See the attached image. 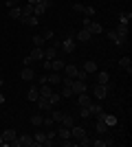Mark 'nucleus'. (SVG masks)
<instances>
[{
	"label": "nucleus",
	"mask_w": 132,
	"mask_h": 147,
	"mask_svg": "<svg viewBox=\"0 0 132 147\" xmlns=\"http://www.w3.org/2000/svg\"><path fill=\"white\" fill-rule=\"evenodd\" d=\"M108 92H110V86H108V84H95L93 86V97L99 99V101L108 97Z\"/></svg>",
	"instance_id": "1"
},
{
	"label": "nucleus",
	"mask_w": 132,
	"mask_h": 147,
	"mask_svg": "<svg viewBox=\"0 0 132 147\" xmlns=\"http://www.w3.org/2000/svg\"><path fill=\"white\" fill-rule=\"evenodd\" d=\"M60 49H62L64 53H68V55H70V53H75V37L68 35L64 42H60Z\"/></svg>",
	"instance_id": "2"
},
{
	"label": "nucleus",
	"mask_w": 132,
	"mask_h": 147,
	"mask_svg": "<svg viewBox=\"0 0 132 147\" xmlns=\"http://www.w3.org/2000/svg\"><path fill=\"white\" fill-rule=\"evenodd\" d=\"M70 90H73V94H84L88 90V86H86V81H82V79H73Z\"/></svg>",
	"instance_id": "3"
},
{
	"label": "nucleus",
	"mask_w": 132,
	"mask_h": 147,
	"mask_svg": "<svg viewBox=\"0 0 132 147\" xmlns=\"http://www.w3.org/2000/svg\"><path fill=\"white\" fill-rule=\"evenodd\" d=\"M20 77H22V81H33L35 79V73H33L31 66H24L22 70H20Z\"/></svg>",
	"instance_id": "4"
},
{
	"label": "nucleus",
	"mask_w": 132,
	"mask_h": 147,
	"mask_svg": "<svg viewBox=\"0 0 132 147\" xmlns=\"http://www.w3.org/2000/svg\"><path fill=\"white\" fill-rule=\"evenodd\" d=\"M46 84H51V86H60V84H62V75L55 73V70L49 73V75H46Z\"/></svg>",
	"instance_id": "5"
},
{
	"label": "nucleus",
	"mask_w": 132,
	"mask_h": 147,
	"mask_svg": "<svg viewBox=\"0 0 132 147\" xmlns=\"http://www.w3.org/2000/svg\"><path fill=\"white\" fill-rule=\"evenodd\" d=\"M84 136H86V129H84V127H77V125H73V127H70V138L82 141Z\"/></svg>",
	"instance_id": "6"
},
{
	"label": "nucleus",
	"mask_w": 132,
	"mask_h": 147,
	"mask_svg": "<svg viewBox=\"0 0 132 147\" xmlns=\"http://www.w3.org/2000/svg\"><path fill=\"white\" fill-rule=\"evenodd\" d=\"M77 70H79V68H77L75 64H66V66H64V75L70 77V79H75V77H77Z\"/></svg>",
	"instance_id": "7"
},
{
	"label": "nucleus",
	"mask_w": 132,
	"mask_h": 147,
	"mask_svg": "<svg viewBox=\"0 0 132 147\" xmlns=\"http://www.w3.org/2000/svg\"><path fill=\"white\" fill-rule=\"evenodd\" d=\"M86 29L90 31V35H99V33H104V26H101L99 22H93V20H90V24H88Z\"/></svg>",
	"instance_id": "8"
},
{
	"label": "nucleus",
	"mask_w": 132,
	"mask_h": 147,
	"mask_svg": "<svg viewBox=\"0 0 132 147\" xmlns=\"http://www.w3.org/2000/svg\"><path fill=\"white\" fill-rule=\"evenodd\" d=\"M64 59L62 57H55V59H51V70H55V73H60V70H64Z\"/></svg>",
	"instance_id": "9"
},
{
	"label": "nucleus",
	"mask_w": 132,
	"mask_h": 147,
	"mask_svg": "<svg viewBox=\"0 0 132 147\" xmlns=\"http://www.w3.org/2000/svg\"><path fill=\"white\" fill-rule=\"evenodd\" d=\"M38 90H40V97H44V99H49L51 94H53V86H51V84H42Z\"/></svg>",
	"instance_id": "10"
},
{
	"label": "nucleus",
	"mask_w": 132,
	"mask_h": 147,
	"mask_svg": "<svg viewBox=\"0 0 132 147\" xmlns=\"http://www.w3.org/2000/svg\"><path fill=\"white\" fill-rule=\"evenodd\" d=\"M29 55L33 57V61H42V59H44V49H42V46H35Z\"/></svg>",
	"instance_id": "11"
},
{
	"label": "nucleus",
	"mask_w": 132,
	"mask_h": 147,
	"mask_svg": "<svg viewBox=\"0 0 132 147\" xmlns=\"http://www.w3.org/2000/svg\"><path fill=\"white\" fill-rule=\"evenodd\" d=\"M90 103H93V99L88 97L86 92H84V94H77V105H82V108H88Z\"/></svg>",
	"instance_id": "12"
},
{
	"label": "nucleus",
	"mask_w": 132,
	"mask_h": 147,
	"mask_svg": "<svg viewBox=\"0 0 132 147\" xmlns=\"http://www.w3.org/2000/svg\"><path fill=\"white\" fill-rule=\"evenodd\" d=\"M35 103H38V108H40V110H44V112L53 110V105L49 103V99H44V97H38V101H35Z\"/></svg>",
	"instance_id": "13"
},
{
	"label": "nucleus",
	"mask_w": 132,
	"mask_h": 147,
	"mask_svg": "<svg viewBox=\"0 0 132 147\" xmlns=\"http://www.w3.org/2000/svg\"><path fill=\"white\" fill-rule=\"evenodd\" d=\"M60 125H64V127H73L75 125V117L73 114H68V112H64V119H62V123Z\"/></svg>",
	"instance_id": "14"
},
{
	"label": "nucleus",
	"mask_w": 132,
	"mask_h": 147,
	"mask_svg": "<svg viewBox=\"0 0 132 147\" xmlns=\"http://www.w3.org/2000/svg\"><path fill=\"white\" fill-rule=\"evenodd\" d=\"M38 97H40V90H38V86L29 88V92H26V99H29L31 103H35V101H38Z\"/></svg>",
	"instance_id": "15"
},
{
	"label": "nucleus",
	"mask_w": 132,
	"mask_h": 147,
	"mask_svg": "<svg viewBox=\"0 0 132 147\" xmlns=\"http://www.w3.org/2000/svg\"><path fill=\"white\" fill-rule=\"evenodd\" d=\"M0 136H2V141H5L7 145H9V143H11V141H13V138H16L18 134H16V129H5V132H2Z\"/></svg>",
	"instance_id": "16"
},
{
	"label": "nucleus",
	"mask_w": 132,
	"mask_h": 147,
	"mask_svg": "<svg viewBox=\"0 0 132 147\" xmlns=\"http://www.w3.org/2000/svg\"><path fill=\"white\" fill-rule=\"evenodd\" d=\"M82 70H86L88 75H93V73H97V64H95L93 59H86V61H84V68H82Z\"/></svg>",
	"instance_id": "17"
},
{
	"label": "nucleus",
	"mask_w": 132,
	"mask_h": 147,
	"mask_svg": "<svg viewBox=\"0 0 132 147\" xmlns=\"http://www.w3.org/2000/svg\"><path fill=\"white\" fill-rule=\"evenodd\" d=\"M44 141H46V134H44V132H35V134H33V145L35 147L44 145Z\"/></svg>",
	"instance_id": "18"
},
{
	"label": "nucleus",
	"mask_w": 132,
	"mask_h": 147,
	"mask_svg": "<svg viewBox=\"0 0 132 147\" xmlns=\"http://www.w3.org/2000/svg\"><path fill=\"white\" fill-rule=\"evenodd\" d=\"M57 57V46H53V44H51L49 49L44 51V59H55Z\"/></svg>",
	"instance_id": "19"
},
{
	"label": "nucleus",
	"mask_w": 132,
	"mask_h": 147,
	"mask_svg": "<svg viewBox=\"0 0 132 147\" xmlns=\"http://www.w3.org/2000/svg\"><path fill=\"white\" fill-rule=\"evenodd\" d=\"M20 20H22V24H26V26H35V24L40 22V20L35 18V16H22Z\"/></svg>",
	"instance_id": "20"
},
{
	"label": "nucleus",
	"mask_w": 132,
	"mask_h": 147,
	"mask_svg": "<svg viewBox=\"0 0 132 147\" xmlns=\"http://www.w3.org/2000/svg\"><path fill=\"white\" fill-rule=\"evenodd\" d=\"M97 84H110V73L99 70V73H97Z\"/></svg>",
	"instance_id": "21"
},
{
	"label": "nucleus",
	"mask_w": 132,
	"mask_h": 147,
	"mask_svg": "<svg viewBox=\"0 0 132 147\" xmlns=\"http://www.w3.org/2000/svg\"><path fill=\"white\" fill-rule=\"evenodd\" d=\"M75 37L79 40V42H88V40H90V31L82 29V31H77V33H75Z\"/></svg>",
	"instance_id": "22"
},
{
	"label": "nucleus",
	"mask_w": 132,
	"mask_h": 147,
	"mask_svg": "<svg viewBox=\"0 0 132 147\" xmlns=\"http://www.w3.org/2000/svg\"><path fill=\"white\" fill-rule=\"evenodd\" d=\"M55 138H57V134L55 132H53V129H49V132H46V141H44V145H55Z\"/></svg>",
	"instance_id": "23"
},
{
	"label": "nucleus",
	"mask_w": 132,
	"mask_h": 147,
	"mask_svg": "<svg viewBox=\"0 0 132 147\" xmlns=\"http://www.w3.org/2000/svg\"><path fill=\"white\" fill-rule=\"evenodd\" d=\"M57 136H60V138H70V127L60 125V127H57Z\"/></svg>",
	"instance_id": "24"
},
{
	"label": "nucleus",
	"mask_w": 132,
	"mask_h": 147,
	"mask_svg": "<svg viewBox=\"0 0 132 147\" xmlns=\"http://www.w3.org/2000/svg\"><path fill=\"white\" fill-rule=\"evenodd\" d=\"M104 123H106L108 127H114V125H117V117H114V114H106V117H104Z\"/></svg>",
	"instance_id": "25"
},
{
	"label": "nucleus",
	"mask_w": 132,
	"mask_h": 147,
	"mask_svg": "<svg viewBox=\"0 0 132 147\" xmlns=\"http://www.w3.org/2000/svg\"><path fill=\"white\" fill-rule=\"evenodd\" d=\"M119 66H121V68H128V73H130V68H132V59H130L128 55H123V57L119 59Z\"/></svg>",
	"instance_id": "26"
},
{
	"label": "nucleus",
	"mask_w": 132,
	"mask_h": 147,
	"mask_svg": "<svg viewBox=\"0 0 132 147\" xmlns=\"http://www.w3.org/2000/svg\"><path fill=\"white\" fill-rule=\"evenodd\" d=\"M60 101H62V94H60V92H55V90H53V94H51V97H49V103L53 105V108H55V105L60 103Z\"/></svg>",
	"instance_id": "27"
},
{
	"label": "nucleus",
	"mask_w": 132,
	"mask_h": 147,
	"mask_svg": "<svg viewBox=\"0 0 132 147\" xmlns=\"http://www.w3.org/2000/svg\"><path fill=\"white\" fill-rule=\"evenodd\" d=\"M9 18H13V20H20V18H22L20 7H13V9H9Z\"/></svg>",
	"instance_id": "28"
},
{
	"label": "nucleus",
	"mask_w": 132,
	"mask_h": 147,
	"mask_svg": "<svg viewBox=\"0 0 132 147\" xmlns=\"http://www.w3.org/2000/svg\"><path fill=\"white\" fill-rule=\"evenodd\" d=\"M95 129H97V134H106V132H108V129H110V127H108V125H106V123H104V121H97V125H95Z\"/></svg>",
	"instance_id": "29"
},
{
	"label": "nucleus",
	"mask_w": 132,
	"mask_h": 147,
	"mask_svg": "<svg viewBox=\"0 0 132 147\" xmlns=\"http://www.w3.org/2000/svg\"><path fill=\"white\" fill-rule=\"evenodd\" d=\"M44 11H46V7H44L42 2H40V5H33V16H35V18H40Z\"/></svg>",
	"instance_id": "30"
},
{
	"label": "nucleus",
	"mask_w": 132,
	"mask_h": 147,
	"mask_svg": "<svg viewBox=\"0 0 132 147\" xmlns=\"http://www.w3.org/2000/svg\"><path fill=\"white\" fill-rule=\"evenodd\" d=\"M51 119L55 123H62V119H64V112H60V110H51Z\"/></svg>",
	"instance_id": "31"
},
{
	"label": "nucleus",
	"mask_w": 132,
	"mask_h": 147,
	"mask_svg": "<svg viewBox=\"0 0 132 147\" xmlns=\"http://www.w3.org/2000/svg\"><path fill=\"white\" fill-rule=\"evenodd\" d=\"M20 11H22V16H33V5L26 2L24 7H20Z\"/></svg>",
	"instance_id": "32"
},
{
	"label": "nucleus",
	"mask_w": 132,
	"mask_h": 147,
	"mask_svg": "<svg viewBox=\"0 0 132 147\" xmlns=\"http://www.w3.org/2000/svg\"><path fill=\"white\" fill-rule=\"evenodd\" d=\"M42 121H44V117H40V114H33V117H31V125H35V127H40Z\"/></svg>",
	"instance_id": "33"
},
{
	"label": "nucleus",
	"mask_w": 132,
	"mask_h": 147,
	"mask_svg": "<svg viewBox=\"0 0 132 147\" xmlns=\"http://www.w3.org/2000/svg\"><path fill=\"white\" fill-rule=\"evenodd\" d=\"M130 18H132V13H121L119 16V24H130Z\"/></svg>",
	"instance_id": "34"
},
{
	"label": "nucleus",
	"mask_w": 132,
	"mask_h": 147,
	"mask_svg": "<svg viewBox=\"0 0 132 147\" xmlns=\"http://www.w3.org/2000/svg\"><path fill=\"white\" fill-rule=\"evenodd\" d=\"M114 33H117V35H128V24H119L114 29Z\"/></svg>",
	"instance_id": "35"
},
{
	"label": "nucleus",
	"mask_w": 132,
	"mask_h": 147,
	"mask_svg": "<svg viewBox=\"0 0 132 147\" xmlns=\"http://www.w3.org/2000/svg\"><path fill=\"white\" fill-rule=\"evenodd\" d=\"M88 110H90V114H99V112H101V105L90 103V105H88Z\"/></svg>",
	"instance_id": "36"
},
{
	"label": "nucleus",
	"mask_w": 132,
	"mask_h": 147,
	"mask_svg": "<svg viewBox=\"0 0 132 147\" xmlns=\"http://www.w3.org/2000/svg\"><path fill=\"white\" fill-rule=\"evenodd\" d=\"M44 42H46V40H44L42 35H33V44H35V46H44Z\"/></svg>",
	"instance_id": "37"
},
{
	"label": "nucleus",
	"mask_w": 132,
	"mask_h": 147,
	"mask_svg": "<svg viewBox=\"0 0 132 147\" xmlns=\"http://www.w3.org/2000/svg\"><path fill=\"white\" fill-rule=\"evenodd\" d=\"M62 97H73V90H70L68 86H62V92H60Z\"/></svg>",
	"instance_id": "38"
},
{
	"label": "nucleus",
	"mask_w": 132,
	"mask_h": 147,
	"mask_svg": "<svg viewBox=\"0 0 132 147\" xmlns=\"http://www.w3.org/2000/svg\"><path fill=\"white\" fill-rule=\"evenodd\" d=\"M77 143H79V145H84V147H90V145H93V138H88V136H84L82 141H77Z\"/></svg>",
	"instance_id": "39"
},
{
	"label": "nucleus",
	"mask_w": 132,
	"mask_h": 147,
	"mask_svg": "<svg viewBox=\"0 0 132 147\" xmlns=\"http://www.w3.org/2000/svg\"><path fill=\"white\" fill-rule=\"evenodd\" d=\"M79 117H82V119H88V117H90V110H88V108H79Z\"/></svg>",
	"instance_id": "40"
},
{
	"label": "nucleus",
	"mask_w": 132,
	"mask_h": 147,
	"mask_svg": "<svg viewBox=\"0 0 132 147\" xmlns=\"http://www.w3.org/2000/svg\"><path fill=\"white\" fill-rule=\"evenodd\" d=\"M53 35H55V33H53L51 29H46V31L42 33V37H44V40H53Z\"/></svg>",
	"instance_id": "41"
},
{
	"label": "nucleus",
	"mask_w": 132,
	"mask_h": 147,
	"mask_svg": "<svg viewBox=\"0 0 132 147\" xmlns=\"http://www.w3.org/2000/svg\"><path fill=\"white\" fill-rule=\"evenodd\" d=\"M84 13H86V18L95 16V7H84Z\"/></svg>",
	"instance_id": "42"
},
{
	"label": "nucleus",
	"mask_w": 132,
	"mask_h": 147,
	"mask_svg": "<svg viewBox=\"0 0 132 147\" xmlns=\"http://www.w3.org/2000/svg\"><path fill=\"white\" fill-rule=\"evenodd\" d=\"M86 77H88V73H86V70H77V77H75V79H82V81H86Z\"/></svg>",
	"instance_id": "43"
},
{
	"label": "nucleus",
	"mask_w": 132,
	"mask_h": 147,
	"mask_svg": "<svg viewBox=\"0 0 132 147\" xmlns=\"http://www.w3.org/2000/svg\"><path fill=\"white\" fill-rule=\"evenodd\" d=\"M22 64H24V66H31V64H33V57L31 55H24V57H22Z\"/></svg>",
	"instance_id": "44"
},
{
	"label": "nucleus",
	"mask_w": 132,
	"mask_h": 147,
	"mask_svg": "<svg viewBox=\"0 0 132 147\" xmlns=\"http://www.w3.org/2000/svg\"><path fill=\"white\" fill-rule=\"evenodd\" d=\"M73 9H75L77 13H84V5H82V2H75V5H73Z\"/></svg>",
	"instance_id": "45"
},
{
	"label": "nucleus",
	"mask_w": 132,
	"mask_h": 147,
	"mask_svg": "<svg viewBox=\"0 0 132 147\" xmlns=\"http://www.w3.org/2000/svg\"><path fill=\"white\" fill-rule=\"evenodd\" d=\"M16 2H18V0H5L7 9H13V7H16Z\"/></svg>",
	"instance_id": "46"
},
{
	"label": "nucleus",
	"mask_w": 132,
	"mask_h": 147,
	"mask_svg": "<svg viewBox=\"0 0 132 147\" xmlns=\"http://www.w3.org/2000/svg\"><path fill=\"white\" fill-rule=\"evenodd\" d=\"M60 145H64V147H70V145H73V141H68V138H62V141H60Z\"/></svg>",
	"instance_id": "47"
},
{
	"label": "nucleus",
	"mask_w": 132,
	"mask_h": 147,
	"mask_svg": "<svg viewBox=\"0 0 132 147\" xmlns=\"http://www.w3.org/2000/svg\"><path fill=\"white\" fill-rule=\"evenodd\" d=\"M108 40H110V42H114V40H117V33H114V31H108Z\"/></svg>",
	"instance_id": "48"
},
{
	"label": "nucleus",
	"mask_w": 132,
	"mask_h": 147,
	"mask_svg": "<svg viewBox=\"0 0 132 147\" xmlns=\"http://www.w3.org/2000/svg\"><path fill=\"white\" fill-rule=\"evenodd\" d=\"M93 145L95 147H104V138H101V141H93Z\"/></svg>",
	"instance_id": "49"
},
{
	"label": "nucleus",
	"mask_w": 132,
	"mask_h": 147,
	"mask_svg": "<svg viewBox=\"0 0 132 147\" xmlns=\"http://www.w3.org/2000/svg\"><path fill=\"white\" fill-rule=\"evenodd\" d=\"M26 2H31V5H40L42 0H26Z\"/></svg>",
	"instance_id": "50"
},
{
	"label": "nucleus",
	"mask_w": 132,
	"mask_h": 147,
	"mask_svg": "<svg viewBox=\"0 0 132 147\" xmlns=\"http://www.w3.org/2000/svg\"><path fill=\"white\" fill-rule=\"evenodd\" d=\"M0 103H5V94L2 92H0Z\"/></svg>",
	"instance_id": "51"
},
{
	"label": "nucleus",
	"mask_w": 132,
	"mask_h": 147,
	"mask_svg": "<svg viewBox=\"0 0 132 147\" xmlns=\"http://www.w3.org/2000/svg\"><path fill=\"white\" fill-rule=\"evenodd\" d=\"M2 145H7V143H5V141H2V136H0V147H2Z\"/></svg>",
	"instance_id": "52"
},
{
	"label": "nucleus",
	"mask_w": 132,
	"mask_h": 147,
	"mask_svg": "<svg viewBox=\"0 0 132 147\" xmlns=\"http://www.w3.org/2000/svg\"><path fill=\"white\" fill-rule=\"evenodd\" d=\"M0 90H2V84H0Z\"/></svg>",
	"instance_id": "53"
}]
</instances>
